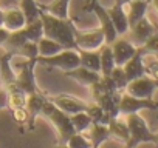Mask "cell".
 I'll return each instance as SVG.
<instances>
[{"instance_id":"40","label":"cell","mask_w":158,"mask_h":148,"mask_svg":"<svg viewBox=\"0 0 158 148\" xmlns=\"http://www.w3.org/2000/svg\"><path fill=\"white\" fill-rule=\"evenodd\" d=\"M153 143L158 146V133H153Z\"/></svg>"},{"instance_id":"11","label":"cell","mask_w":158,"mask_h":148,"mask_svg":"<svg viewBox=\"0 0 158 148\" xmlns=\"http://www.w3.org/2000/svg\"><path fill=\"white\" fill-rule=\"evenodd\" d=\"M110 46H112V53H113V57H115V63H116V66H123L126 62H129L133 56H135V53L138 51V46L136 45H133L130 40H127V39H116L113 43H110Z\"/></svg>"},{"instance_id":"2","label":"cell","mask_w":158,"mask_h":148,"mask_svg":"<svg viewBox=\"0 0 158 148\" xmlns=\"http://www.w3.org/2000/svg\"><path fill=\"white\" fill-rule=\"evenodd\" d=\"M40 116H44L45 119H48L53 127L56 128L57 131V136H59V143H67V140L76 133L74 128H73V123H71V119L68 114H65L64 111H60L48 97V100L45 102L42 111H40Z\"/></svg>"},{"instance_id":"7","label":"cell","mask_w":158,"mask_h":148,"mask_svg":"<svg viewBox=\"0 0 158 148\" xmlns=\"http://www.w3.org/2000/svg\"><path fill=\"white\" fill-rule=\"evenodd\" d=\"M74 43L76 49H85V51H98L104 43L106 37L101 28L89 29V31H74Z\"/></svg>"},{"instance_id":"4","label":"cell","mask_w":158,"mask_h":148,"mask_svg":"<svg viewBox=\"0 0 158 148\" xmlns=\"http://www.w3.org/2000/svg\"><path fill=\"white\" fill-rule=\"evenodd\" d=\"M37 63L50 66V68H57L60 71H70L77 66H81V60H79V53L77 49H62L60 53L50 56V57H37Z\"/></svg>"},{"instance_id":"29","label":"cell","mask_w":158,"mask_h":148,"mask_svg":"<svg viewBox=\"0 0 158 148\" xmlns=\"http://www.w3.org/2000/svg\"><path fill=\"white\" fill-rule=\"evenodd\" d=\"M70 119H71V123H73V128L76 133H87L92 127V119L89 117V114L85 111L71 114Z\"/></svg>"},{"instance_id":"37","label":"cell","mask_w":158,"mask_h":148,"mask_svg":"<svg viewBox=\"0 0 158 148\" xmlns=\"http://www.w3.org/2000/svg\"><path fill=\"white\" fill-rule=\"evenodd\" d=\"M3 11H5V10L0 8V26H3Z\"/></svg>"},{"instance_id":"21","label":"cell","mask_w":158,"mask_h":148,"mask_svg":"<svg viewBox=\"0 0 158 148\" xmlns=\"http://www.w3.org/2000/svg\"><path fill=\"white\" fill-rule=\"evenodd\" d=\"M6 90V100H8V108L10 110H16V108H25L27 105V97L28 94L25 91H22L16 84L6 85L3 87Z\"/></svg>"},{"instance_id":"41","label":"cell","mask_w":158,"mask_h":148,"mask_svg":"<svg viewBox=\"0 0 158 148\" xmlns=\"http://www.w3.org/2000/svg\"><path fill=\"white\" fill-rule=\"evenodd\" d=\"M146 2H147V3H149V5H150V3H152V0H146Z\"/></svg>"},{"instance_id":"30","label":"cell","mask_w":158,"mask_h":148,"mask_svg":"<svg viewBox=\"0 0 158 148\" xmlns=\"http://www.w3.org/2000/svg\"><path fill=\"white\" fill-rule=\"evenodd\" d=\"M16 57H23V59H37L39 57V49H37V42H27L23 43L19 49L11 51Z\"/></svg>"},{"instance_id":"19","label":"cell","mask_w":158,"mask_h":148,"mask_svg":"<svg viewBox=\"0 0 158 148\" xmlns=\"http://www.w3.org/2000/svg\"><path fill=\"white\" fill-rule=\"evenodd\" d=\"M107 128H109V133H110V139H115V140L127 145L130 134H129V127H127L126 119H121V116L113 117V119H110Z\"/></svg>"},{"instance_id":"13","label":"cell","mask_w":158,"mask_h":148,"mask_svg":"<svg viewBox=\"0 0 158 148\" xmlns=\"http://www.w3.org/2000/svg\"><path fill=\"white\" fill-rule=\"evenodd\" d=\"M123 69L126 72V77L127 80H135L138 77H143L146 76V69H144V51L141 46H138V51L135 53V56L126 62L123 65Z\"/></svg>"},{"instance_id":"35","label":"cell","mask_w":158,"mask_h":148,"mask_svg":"<svg viewBox=\"0 0 158 148\" xmlns=\"http://www.w3.org/2000/svg\"><path fill=\"white\" fill-rule=\"evenodd\" d=\"M8 107V100H6V90L2 87L0 88V108H6Z\"/></svg>"},{"instance_id":"24","label":"cell","mask_w":158,"mask_h":148,"mask_svg":"<svg viewBox=\"0 0 158 148\" xmlns=\"http://www.w3.org/2000/svg\"><path fill=\"white\" fill-rule=\"evenodd\" d=\"M92 142L93 148H99L104 142H107L110 139V133L107 125H99V123H92L90 130H89V136H87Z\"/></svg>"},{"instance_id":"28","label":"cell","mask_w":158,"mask_h":148,"mask_svg":"<svg viewBox=\"0 0 158 148\" xmlns=\"http://www.w3.org/2000/svg\"><path fill=\"white\" fill-rule=\"evenodd\" d=\"M87 114H89V117L92 119V123H99V125H109V122H110V116L96 103V102H93V103H89V107H87V111H85Z\"/></svg>"},{"instance_id":"8","label":"cell","mask_w":158,"mask_h":148,"mask_svg":"<svg viewBox=\"0 0 158 148\" xmlns=\"http://www.w3.org/2000/svg\"><path fill=\"white\" fill-rule=\"evenodd\" d=\"M143 110H158V102L153 99H138L123 91L119 102V114L127 116L133 113H139Z\"/></svg>"},{"instance_id":"25","label":"cell","mask_w":158,"mask_h":148,"mask_svg":"<svg viewBox=\"0 0 158 148\" xmlns=\"http://www.w3.org/2000/svg\"><path fill=\"white\" fill-rule=\"evenodd\" d=\"M98 51H99V59H101V76H109L112 69L116 66L115 57L112 53V46L109 43H104Z\"/></svg>"},{"instance_id":"15","label":"cell","mask_w":158,"mask_h":148,"mask_svg":"<svg viewBox=\"0 0 158 148\" xmlns=\"http://www.w3.org/2000/svg\"><path fill=\"white\" fill-rule=\"evenodd\" d=\"M48 100V97L45 96V93L44 91H34V93H31V94H28V97H27V105H25V108L28 110V113H30V130H33L34 128V122H36V117H39L40 116V111H42V108H44V105H45V102Z\"/></svg>"},{"instance_id":"22","label":"cell","mask_w":158,"mask_h":148,"mask_svg":"<svg viewBox=\"0 0 158 148\" xmlns=\"http://www.w3.org/2000/svg\"><path fill=\"white\" fill-rule=\"evenodd\" d=\"M39 8L53 17H57L62 20L70 19V13H68L70 0H53L50 5H39Z\"/></svg>"},{"instance_id":"3","label":"cell","mask_w":158,"mask_h":148,"mask_svg":"<svg viewBox=\"0 0 158 148\" xmlns=\"http://www.w3.org/2000/svg\"><path fill=\"white\" fill-rule=\"evenodd\" d=\"M126 122H127L129 134H130V139H129V142L126 145L127 148H136V145L147 143V142L153 143V133L150 131L149 125L146 123V120L141 117L139 113L127 114L126 116Z\"/></svg>"},{"instance_id":"39","label":"cell","mask_w":158,"mask_h":148,"mask_svg":"<svg viewBox=\"0 0 158 148\" xmlns=\"http://www.w3.org/2000/svg\"><path fill=\"white\" fill-rule=\"evenodd\" d=\"M53 148H70L67 143H59V145H56V146H53Z\"/></svg>"},{"instance_id":"31","label":"cell","mask_w":158,"mask_h":148,"mask_svg":"<svg viewBox=\"0 0 158 148\" xmlns=\"http://www.w3.org/2000/svg\"><path fill=\"white\" fill-rule=\"evenodd\" d=\"M109 77L112 79V82L115 84V87H116L118 91L123 93V91L126 90L129 80H127V77H126V72H124L123 66H115V68L112 69V72L109 74Z\"/></svg>"},{"instance_id":"26","label":"cell","mask_w":158,"mask_h":148,"mask_svg":"<svg viewBox=\"0 0 158 148\" xmlns=\"http://www.w3.org/2000/svg\"><path fill=\"white\" fill-rule=\"evenodd\" d=\"M37 49H39V56L40 57H50V56H54L57 53H60L62 49H65L60 43H57L56 40L53 39H48V37H42L39 42H37Z\"/></svg>"},{"instance_id":"34","label":"cell","mask_w":158,"mask_h":148,"mask_svg":"<svg viewBox=\"0 0 158 148\" xmlns=\"http://www.w3.org/2000/svg\"><path fill=\"white\" fill-rule=\"evenodd\" d=\"M11 111H13V117L17 123H28L30 122V113L27 108H16Z\"/></svg>"},{"instance_id":"18","label":"cell","mask_w":158,"mask_h":148,"mask_svg":"<svg viewBox=\"0 0 158 148\" xmlns=\"http://www.w3.org/2000/svg\"><path fill=\"white\" fill-rule=\"evenodd\" d=\"M14 57L16 56L11 51H6L0 57V80H2V87L16 84V69L11 63Z\"/></svg>"},{"instance_id":"38","label":"cell","mask_w":158,"mask_h":148,"mask_svg":"<svg viewBox=\"0 0 158 148\" xmlns=\"http://www.w3.org/2000/svg\"><path fill=\"white\" fill-rule=\"evenodd\" d=\"M153 8H155V11L158 13V0H152V3H150Z\"/></svg>"},{"instance_id":"42","label":"cell","mask_w":158,"mask_h":148,"mask_svg":"<svg viewBox=\"0 0 158 148\" xmlns=\"http://www.w3.org/2000/svg\"><path fill=\"white\" fill-rule=\"evenodd\" d=\"M155 57H156V59H158V54H156V56H155Z\"/></svg>"},{"instance_id":"33","label":"cell","mask_w":158,"mask_h":148,"mask_svg":"<svg viewBox=\"0 0 158 148\" xmlns=\"http://www.w3.org/2000/svg\"><path fill=\"white\" fill-rule=\"evenodd\" d=\"M141 48H143L144 54H153V56L158 54V29L143 43Z\"/></svg>"},{"instance_id":"10","label":"cell","mask_w":158,"mask_h":148,"mask_svg":"<svg viewBox=\"0 0 158 148\" xmlns=\"http://www.w3.org/2000/svg\"><path fill=\"white\" fill-rule=\"evenodd\" d=\"M50 100L60 110L64 111L65 114L71 116V114H76V113H81V111H87V107L89 103L81 100L79 97L73 96V94H67V93H60V94H56V96H51Z\"/></svg>"},{"instance_id":"32","label":"cell","mask_w":158,"mask_h":148,"mask_svg":"<svg viewBox=\"0 0 158 148\" xmlns=\"http://www.w3.org/2000/svg\"><path fill=\"white\" fill-rule=\"evenodd\" d=\"M67 145L70 148H93L90 139L85 136V133H74L68 140Z\"/></svg>"},{"instance_id":"16","label":"cell","mask_w":158,"mask_h":148,"mask_svg":"<svg viewBox=\"0 0 158 148\" xmlns=\"http://www.w3.org/2000/svg\"><path fill=\"white\" fill-rule=\"evenodd\" d=\"M64 76L73 79L74 82H77L79 85H82V87H92L95 82H98L101 79V74L99 72H95L92 69H87L84 66H77L74 69H70V71H65L64 72Z\"/></svg>"},{"instance_id":"20","label":"cell","mask_w":158,"mask_h":148,"mask_svg":"<svg viewBox=\"0 0 158 148\" xmlns=\"http://www.w3.org/2000/svg\"><path fill=\"white\" fill-rule=\"evenodd\" d=\"M27 25V19L20 8H8L3 11V28H6L10 33L22 29Z\"/></svg>"},{"instance_id":"5","label":"cell","mask_w":158,"mask_h":148,"mask_svg":"<svg viewBox=\"0 0 158 148\" xmlns=\"http://www.w3.org/2000/svg\"><path fill=\"white\" fill-rule=\"evenodd\" d=\"M37 62L36 59H23L22 63H17L16 69V85L25 91L27 94H31L34 91H39L36 76H34V68Z\"/></svg>"},{"instance_id":"12","label":"cell","mask_w":158,"mask_h":148,"mask_svg":"<svg viewBox=\"0 0 158 148\" xmlns=\"http://www.w3.org/2000/svg\"><path fill=\"white\" fill-rule=\"evenodd\" d=\"M124 0H115V3L112 8H107L109 16L112 19V23L118 33V36H124L129 33V19H127V13H126V6H124Z\"/></svg>"},{"instance_id":"17","label":"cell","mask_w":158,"mask_h":148,"mask_svg":"<svg viewBox=\"0 0 158 148\" xmlns=\"http://www.w3.org/2000/svg\"><path fill=\"white\" fill-rule=\"evenodd\" d=\"M124 6H126L127 19H129V28H132L138 20L146 17V13L150 5L146 0H129V2L124 3Z\"/></svg>"},{"instance_id":"36","label":"cell","mask_w":158,"mask_h":148,"mask_svg":"<svg viewBox=\"0 0 158 148\" xmlns=\"http://www.w3.org/2000/svg\"><path fill=\"white\" fill-rule=\"evenodd\" d=\"M8 36H10V31L6 28H3V26H0V46H3V43L6 42Z\"/></svg>"},{"instance_id":"9","label":"cell","mask_w":158,"mask_h":148,"mask_svg":"<svg viewBox=\"0 0 158 148\" xmlns=\"http://www.w3.org/2000/svg\"><path fill=\"white\" fill-rule=\"evenodd\" d=\"M158 88V84L150 79L149 76H143L138 77L135 80H130L124 90V93L138 97V99H153V94Z\"/></svg>"},{"instance_id":"1","label":"cell","mask_w":158,"mask_h":148,"mask_svg":"<svg viewBox=\"0 0 158 148\" xmlns=\"http://www.w3.org/2000/svg\"><path fill=\"white\" fill-rule=\"evenodd\" d=\"M39 19L42 20V25H44V37L56 40L65 49H76V43H74L76 26L73 25L71 19L62 20L44 13L42 10H40Z\"/></svg>"},{"instance_id":"23","label":"cell","mask_w":158,"mask_h":148,"mask_svg":"<svg viewBox=\"0 0 158 148\" xmlns=\"http://www.w3.org/2000/svg\"><path fill=\"white\" fill-rule=\"evenodd\" d=\"M79 53V60L81 66L92 69L95 72L101 74V59H99V51H85V49H77Z\"/></svg>"},{"instance_id":"6","label":"cell","mask_w":158,"mask_h":148,"mask_svg":"<svg viewBox=\"0 0 158 148\" xmlns=\"http://www.w3.org/2000/svg\"><path fill=\"white\" fill-rule=\"evenodd\" d=\"M85 10L90 11V13H93V14L98 17V20H99V28L102 29L104 37H106V43H109V45L113 43V42L118 39V33H116V29H115V26H113V23H112V19H110V16H109L107 8L99 3V0H96V2H93V3H87V5H85Z\"/></svg>"},{"instance_id":"27","label":"cell","mask_w":158,"mask_h":148,"mask_svg":"<svg viewBox=\"0 0 158 148\" xmlns=\"http://www.w3.org/2000/svg\"><path fill=\"white\" fill-rule=\"evenodd\" d=\"M19 8L23 13V16L27 19V23L34 22V20L39 19L40 8H39V3L36 2V0H20V2H19Z\"/></svg>"},{"instance_id":"14","label":"cell","mask_w":158,"mask_h":148,"mask_svg":"<svg viewBox=\"0 0 158 148\" xmlns=\"http://www.w3.org/2000/svg\"><path fill=\"white\" fill-rule=\"evenodd\" d=\"M130 33H132V36H133V45H136V46H143V43L156 31V28H155V25L150 22V19L146 16V17H143L141 20H138L130 29H129Z\"/></svg>"},{"instance_id":"43","label":"cell","mask_w":158,"mask_h":148,"mask_svg":"<svg viewBox=\"0 0 158 148\" xmlns=\"http://www.w3.org/2000/svg\"><path fill=\"white\" fill-rule=\"evenodd\" d=\"M124 2H129V0H124Z\"/></svg>"}]
</instances>
